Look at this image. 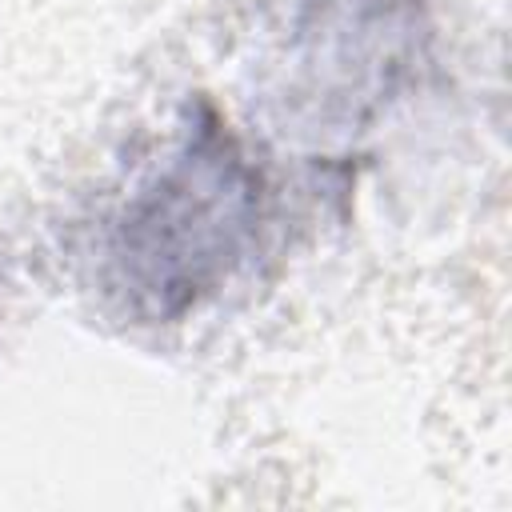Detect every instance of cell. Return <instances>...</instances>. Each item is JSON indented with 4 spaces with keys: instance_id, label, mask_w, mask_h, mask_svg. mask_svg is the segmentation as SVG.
Wrapping results in <instances>:
<instances>
[{
    "instance_id": "obj_1",
    "label": "cell",
    "mask_w": 512,
    "mask_h": 512,
    "mask_svg": "<svg viewBox=\"0 0 512 512\" xmlns=\"http://www.w3.org/2000/svg\"><path fill=\"white\" fill-rule=\"evenodd\" d=\"M256 180L228 140L200 132L132 204L116 260L136 296L176 312L228 276L252 228Z\"/></svg>"
}]
</instances>
